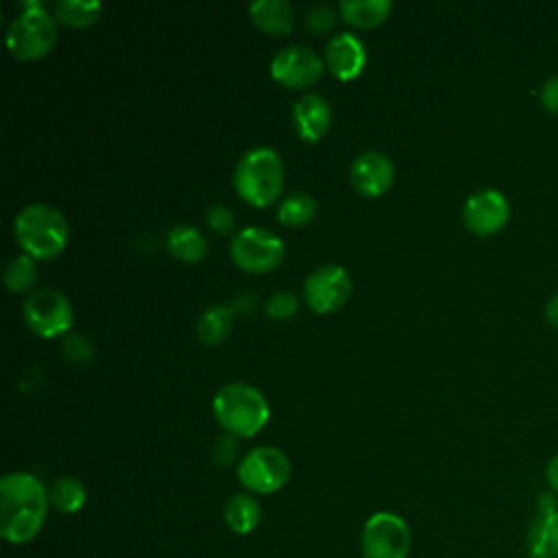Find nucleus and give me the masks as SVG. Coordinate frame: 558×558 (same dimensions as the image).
Instances as JSON below:
<instances>
[{
  "instance_id": "nucleus-22",
  "label": "nucleus",
  "mask_w": 558,
  "mask_h": 558,
  "mask_svg": "<svg viewBox=\"0 0 558 558\" xmlns=\"http://www.w3.org/2000/svg\"><path fill=\"white\" fill-rule=\"evenodd\" d=\"M48 497H50V504L54 510H59L63 514H74L85 506L87 490L81 480H76L72 475H63L52 482V486L48 488Z\"/></svg>"
},
{
  "instance_id": "nucleus-33",
  "label": "nucleus",
  "mask_w": 558,
  "mask_h": 558,
  "mask_svg": "<svg viewBox=\"0 0 558 558\" xmlns=\"http://www.w3.org/2000/svg\"><path fill=\"white\" fill-rule=\"evenodd\" d=\"M545 318L549 320V325H554L558 329V292L549 296V301L545 303Z\"/></svg>"
},
{
  "instance_id": "nucleus-18",
  "label": "nucleus",
  "mask_w": 558,
  "mask_h": 558,
  "mask_svg": "<svg viewBox=\"0 0 558 558\" xmlns=\"http://www.w3.org/2000/svg\"><path fill=\"white\" fill-rule=\"evenodd\" d=\"M168 251L187 264H196L207 255V238L192 225L179 222L168 229L166 233Z\"/></svg>"
},
{
  "instance_id": "nucleus-27",
  "label": "nucleus",
  "mask_w": 558,
  "mask_h": 558,
  "mask_svg": "<svg viewBox=\"0 0 558 558\" xmlns=\"http://www.w3.org/2000/svg\"><path fill=\"white\" fill-rule=\"evenodd\" d=\"M63 351H65V357L74 364H87L94 355L92 342L81 333H65Z\"/></svg>"
},
{
  "instance_id": "nucleus-13",
  "label": "nucleus",
  "mask_w": 558,
  "mask_h": 558,
  "mask_svg": "<svg viewBox=\"0 0 558 558\" xmlns=\"http://www.w3.org/2000/svg\"><path fill=\"white\" fill-rule=\"evenodd\" d=\"M395 179V166L381 150H364L349 166V181L362 196H381Z\"/></svg>"
},
{
  "instance_id": "nucleus-16",
  "label": "nucleus",
  "mask_w": 558,
  "mask_h": 558,
  "mask_svg": "<svg viewBox=\"0 0 558 558\" xmlns=\"http://www.w3.org/2000/svg\"><path fill=\"white\" fill-rule=\"evenodd\" d=\"M292 120L301 140L318 142L331 124L329 102L320 94H314V92L303 94L292 105Z\"/></svg>"
},
{
  "instance_id": "nucleus-11",
  "label": "nucleus",
  "mask_w": 558,
  "mask_h": 558,
  "mask_svg": "<svg viewBox=\"0 0 558 558\" xmlns=\"http://www.w3.org/2000/svg\"><path fill=\"white\" fill-rule=\"evenodd\" d=\"M325 59L305 44H290L270 59V76L286 87H307L320 78Z\"/></svg>"
},
{
  "instance_id": "nucleus-32",
  "label": "nucleus",
  "mask_w": 558,
  "mask_h": 558,
  "mask_svg": "<svg viewBox=\"0 0 558 558\" xmlns=\"http://www.w3.org/2000/svg\"><path fill=\"white\" fill-rule=\"evenodd\" d=\"M545 475H547V482L551 486V490L558 495V453L547 462V469H545Z\"/></svg>"
},
{
  "instance_id": "nucleus-1",
  "label": "nucleus",
  "mask_w": 558,
  "mask_h": 558,
  "mask_svg": "<svg viewBox=\"0 0 558 558\" xmlns=\"http://www.w3.org/2000/svg\"><path fill=\"white\" fill-rule=\"evenodd\" d=\"M48 506V488L39 477L26 471L7 473L0 480V536L13 545L33 541L46 521Z\"/></svg>"
},
{
  "instance_id": "nucleus-4",
  "label": "nucleus",
  "mask_w": 558,
  "mask_h": 558,
  "mask_svg": "<svg viewBox=\"0 0 558 558\" xmlns=\"http://www.w3.org/2000/svg\"><path fill=\"white\" fill-rule=\"evenodd\" d=\"M214 414L222 429L233 436H253L270 418V408L262 390L244 381L225 384L211 401Z\"/></svg>"
},
{
  "instance_id": "nucleus-2",
  "label": "nucleus",
  "mask_w": 558,
  "mask_h": 558,
  "mask_svg": "<svg viewBox=\"0 0 558 558\" xmlns=\"http://www.w3.org/2000/svg\"><path fill=\"white\" fill-rule=\"evenodd\" d=\"M13 233L22 251L35 259H48L68 244L70 227L65 216L48 203H31L22 207L13 220Z\"/></svg>"
},
{
  "instance_id": "nucleus-12",
  "label": "nucleus",
  "mask_w": 558,
  "mask_h": 558,
  "mask_svg": "<svg viewBox=\"0 0 558 558\" xmlns=\"http://www.w3.org/2000/svg\"><path fill=\"white\" fill-rule=\"evenodd\" d=\"M510 220V201L495 187L475 190L462 205V222L477 235H493Z\"/></svg>"
},
{
  "instance_id": "nucleus-6",
  "label": "nucleus",
  "mask_w": 558,
  "mask_h": 558,
  "mask_svg": "<svg viewBox=\"0 0 558 558\" xmlns=\"http://www.w3.org/2000/svg\"><path fill=\"white\" fill-rule=\"evenodd\" d=\"M364 558H408L412 547V532L395 512H373L360 534Z\"/></svg>"
},
{
  "instance_id": "nucleus-21",
  "label": "nucleus",
  "mask_w": 558,
  "mask_h": 558,
  "mask_svg": "<svg viewBox=\"0 0 558 558\" xmlns=\"http://www.w3.org/2000/svg\"><path fill=\"white\" fill-rule=\"evenodd\" d=\"M231 327H233V310L229 305L216 303V305H209L207 310H203V314L198 316L196 333H198L201 342L218 344L229 336Z\"/></svg>"
},
{
  "instance_id": "nucleus-9",
  "label": "nucleus",
  "mask_w": 558,
  "mask_h": 558,
  "mask_svg": "<svg viewBox=\"0 0 558 558\" xmlns=\"http://www.w3.org/2000/svg\"><path fill=\"white\" fill-rule=\"evenodd\" d=\"M24 320L41 338L63 336L72 327V305L63 292L39 288L24 301Z\"/></svg>"
},
{
  "instance_id": "nucleus-3",
  "label": "nucleus",
  "mask_w": 558,
  "mask_h": 558,
  "mask_svg": "<svg viewBox=\"0 0 558 558\" xmlns=\"http://www.w3.org/2000/svg\"><path fill=\"white\" fill-rule=\"evenodd\" d=\"M233 185L248 205L266 207L277 201L283 187V161L270 146L246 150L233 170Z\"/></svg>"
},
{
  "instance_id": "nucleus-15",
  "label": "nucleus",
  "mask_w": 558,
  "mask_h": 558,
  "mask_svg": "<svg viewBox=\"0 0 558 558\" xmlns=\"http://www.w3.org/2000/svg\"><path fill=\"white\" fill-rule=\"evenodd\" d=\"M525 547L530 558H558V508L549 493L541 495L538 514L527 530Z\"/></svg>"
},
{
  "instance_id": "nucleus-29",
  "label": "nucleus",
  "mask_w": 558,
  "mask_h": 558,
  "mask_svg": "<svg viewBox=\"0 0 558 558\" xmlns=\"http://www.w3.org/2000/svg\"><path fill=\"white\" fill-rule=\"evenodd\" d=\"M205 222L216 233H231L233 227H235V216L225 205H211L205 211Z\"/></svg>"
},
{
  "instance_id": "nucleus-20",
  "label": "nucleus",
  "mask_w": 558,
  "mask_h": 558,
  "mask_svg": "<svg viewBox=\"0 0 558 558\" xmlns=\"http://www.w3.org/2000/svg\"><path fill=\"white\" fill-rule=\"evenodd\" d=\"M390 0H342L338 4L340 15L360 28H371L381 24L390 15Z\"/></svg>"
},
{
  "instance_id": "nucleus-17",
  "label": "nucleus",
  "mask_w": 558,
  "mask_h": 558,
  "mask_svg": "<svg viewBox=\"0 0 558 558\" xmlns=\"http://www.w3.org/2000/svg\"><path fill=\"white\" fill-rule=\"evenodd\" d=\"M248 13L255 26L270 35H288L294 26V7L288 0H253Z\"/></svg>"
},
{
  "instance_id": "nucleus-14",
  "label": "nucleus",
  "mask_w": 558,
  "mask_h": 558,
  "mask_svg": "<svg viewBox=\"0 0 558 558\" xmlns=\"http://www.w3.org/2000/svg\"><path fill=\"white\" fill-rule=\"evenodd\" d=\"M325 68L340 81H351L366 65V48L353 33H338L325 46Z\"/></svg>"
},
{
  "instance_id": "nucleus-28",
  "label": "nucleus",
  "mask_w": 558,
  "mask_h": 558,
  "mask_svg": "<svg viewBox=\"0 0 558 558\" xmlns=\"http://www.w3.org/2000/svg\"><path fill=\"white\" fill-rule=\"evenodd\" d=\"M336 22V11L329 4H314L305 13V26L312 33H327Z\"/></svg>"
},
{
  "instance_id": "nucleus-31",
  "label": "nucleus",
  "mask_w": 558,
  "mask_h": 558,
  "mask_svg": "<svg viewBox=\"0 0 558 558\" xmlns=\"http://www.w3.org/2000/svg\"><path fill=\"white\" fill-rule=\"evenodd\" d=\"M538 102L547 113H558V74H551L541 83Z\"/></svg>"
},
{
  "instance_id": "nucleus-10",
  "label": "nucleus",
  "mask_w": 558,
  "mask_h": 558,
  "mask_svg": "<svg viewBox=\"0 0 558 558\" xmlns=\"http://www.w3.org/2000/svg\"><path fill=\"white\" fill-rule=\"evenodd\" d=\"M351 294V275L340 264H325L303 281V296L316 314H329L344 305Z\"/></svg>"
},
{
  "instance_id": "nucleus-25",
  "label": "nucleus",
  "mask_w": 558,
  "mask_h": 558,
  "mask_svg": "<svg viewBox=\"0 0 558 558\" xmlns=\"http://www.w3.org/2000/svg\"><path fill=\"white\" fill-rule=\"evenodd\" d=\"M35 279H37V264H35V257L26 253L11 257L2 272V281L11 292L28 290L35 283Z\"/></svg>"
},
{
  "instance_id": "nucleus-8",
  "label": "nucleus",
  "mask_w": 558,
  "mask_h": 558,
  "mask_svg": "<svg viewBox=\"0 0 558 558\" xmlns=\"http://www.w3.org/2000/svg\"><path fill=\"white\" fill-rule=\"evenodd\" d=\"M288 477L290 460L281 449L272 445L253 447L238 464V480L244 488L257 495H270L279 490Z\"/></svg>"
},
{
  "instance_id": "nucleus-23",
  "label": "nucleus",
  "mask_w": 558,
  "mask_h": 558,
  "mask_svg": "<svg viewBox=\"0 0 558 558\" xmlns=\"http://www.w3.org/2000/svg\"><path fill=\"white\" fill-rule=\"evenodd\" d=\"M316 209H318V203L312 194L303 190L290 192L279 201L277 220L286 227H301L316 216Z\"/></svg>"
},
{
  "instance_id": "nucleus-30",
  "label": "nucleus",
  "mask_w": 558,
  "mask_h": 558,
  "mask_svg": "<svg viewBox=\"0 0 558 558\" xmlns=\"http://www.w3.org/2000/svg\"><path fill=\"white\" fill-rule=\"evenodd\" d=\"M238 456V436L233 434H222L214 440L211 445V460L218 464V466H225L229 462H233Z\"/></svg>"
},
{
  "instance_id": "nucleus-26",
  "label": "nucleus",
  "mask_w": 558,
  "mask_h": 558,
  "mask_svg": "<svg viewBox=\"0 0 558 558\" xmlns=\"http://www.w3.org/2000/svg\"><path fill=\"white\" fill-rule=\"evenodd\" d=\"M296 307H299V299H296V294L290 292V290H277V292H272V294L266 299V305H264L266 314H268L270 318H275V320H286V318H290V316L296 312Z\"/></svg>"
},
{
  "instance_id": "nucleus-5",
  "label": "nucleus",
  "mask_w": 558,
  "mask_h": 558,
  "mask_svg": "<svg viewBox=\"0 0 558 558\" xmlns=\"http://www.w3.org/2000/svg\"><path fill=\"white\" fill-rule=\"evenodd\" d=\"M7 48L17 59H39L57 41V20L41 2H24L7 26Z\"/></svg>"
},
{
  "instance_id": "nucleus-24",
  "label": "nucleus",
  "mask_w": 558,
  "mask_h": 558,
  "mask_svg": "<svg viewBox=\"0 0 558 558\" xmlns=\"http://www.w3.org/2000/svg\"><path fill=\"white\" fill-rule=\"evenodd\" d=\"M102 4L98 0H59L52 9L54 20L68 26H89L100 15Z\"/></svg>"
},
{
  "instance_id": "nucleus-7",
  "label": "nucleus",
  "mask_w": 558,
  "mask_h": 558,
  "mask_svg": "<svg viewBox=\"0 0 558 558\" xmlns=\"http://www.w3.org/2000/svg\"><path fill=\"white\" fill-rule=\"evenodd\" d=\"M283 240L257 225L240 229L229 246L231 259L246 272H268L283 259Z\"/></svg>"
},
{
  "instance_id": "nucleus-19",
  "label": "nucleus",
  "mask_w": 558,
  "mask_h": 558,
  "mask_svg": "<svg viewBox=\"0 0 558 558\" xmlns=\"http://www.w3.org/2000/svg\"><path fill=\"white\" fill-rule=\"evenodd\" d=\"M262 521V506L248 493H235L225 504V523L235 534H251Z\"/></svg>"
}]
</instances>
